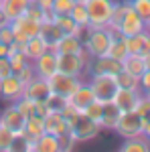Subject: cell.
Listing matches in <instances>:
<instances>
[{
    "label": "cell",
    "instance_id": "obj_19",
    "mask_svg": "<svg viewBox=\"0 0 150 152\" xmlns=\"http://www.w3.org/2000/svg\"><path fill=\"white\" fill-rule=\"evenodd\" d=\"M45 120V132L47 134H53V136H61L65 132H69V124L65 122V118L61 112H49L47 116H43Z\"/></svg>",
    "mask_w": 150,
    "mask_h": 152
},
{
    "label": "cell",
    "instance_id": "obj_20",
    "mask_svg": "<svg viewBox=\"0 0 150 152\" xmlns=\"http://www.w3.org/2000/svg\"><path fill=\"white\" fill-rule=\"evenodd\" d=\"M39 37L49 45V49H55L59 39L63 37V31L59 28V24L55 20H43L41 26H39Z\"/></svg>",
    "mask_w": 150,
    "mask_h": 152
},
{
    "label": "cell",
    "instance_id": "obj_33",
    "mask_svg": "<svg viewBox=\"0 0 150 152\" xmlns=\"http://www.w3.org/2000/svg\"><path fill=\"white\" fill-rule=\"evenodd\" d=\"M130 6L132 10L138 14L140 18H148L150 16V0H130Z\"/></svg>",
    "mask_w": 150,
    "mask_h": 152
},
{
    "label": "cell",
    "instance_id": "obj_39",
    "mask_svg": "<svg viewBox=\"0 0 150 152\" xmlns=\"http://www.w3.org/2000/svg\"><path fill=\"white\" fill-rule=\"evenodd\" d=\"M45 102H47V105H49L51 112H61L63 105L67 104V97H61V95H57V94H51Z\"/></svg>",
    "mask_w": 150,
    "mask_h": 152
},
{
    "label": "cell",
    "instance_id": "obj_10",
    "mask_svg": "<svg viewBox=\"0 0 150 152\" xmlns=\"http://www.w3.org/2000/svg\"><path fill=\"white\" fill-rule=\"evenodd\" d=\"M33 67H35L37 77H43V79H49L51 75L57 73V53L53 49H49L47 53H43L41 57H37L33 61Z\"/></svg>",
    "mask_w": 150,
    "mask_h": 152
},
{
    "label": "cell",
    "instance_id": "obj_7",
    "mask_svg": "<svg viewBox=\"0 0 150 152\" xmlns=\"http://www.w3.org/2000/svg\"><path fill=\"white\" fill-rule=\"evenodd\" d=\"M57 69L67 75L83 77V73H87V65L79 53H57Z\"/></svg>",
    "mask_w": 150,
    "mask_h": 152
},
{
    "label": "cell",
    "instance_id": "obj_38",
    "mask_svg": "<svg viewBox=\"0 0 150 152\" xmlns=\"http://www.w3.org/2000/svg\"><path fill=\"white\" fill-rule=\"evenodd\" d=\"M73 4H75V0H53L51 8H53L55 14H69Z\"/></svg>",
    "mask_w": 150,
    "mask_h": 152
},
{
    "label": "cell",
    "instance_id": "obj_28",
    "mask_svg": "<svg viewBox=\"0 0 150 152\" xmlns=\"http://www.w3.org/2000/svg\"><path fill=\"white\" fill-rule=\"evenodd\" d=\"M105 55L116 59V61H124V59L128 57V49H126V43H124V37H114L112 35V43H110Z\"/></svg>",
    "mask_w": 150,
    "mask_h": 152
},
{
    "label": "cell",
    "instance_id": "obj_22",
    "mask_svg": "<svg viewBox=\"0 0 150 152\" xmlns=\"http://www.w3.org/2000/svg\"><path fill=\"white\" fill-rule=\"evenodd\" d=\"M23 134L29 138V140H39V138L45 134V120H43V116H37V114H33V116L26 118Z\"/></svg>",
    "mask_w": 150,
    "mask_h": 152
},
{
    "label": "cell",
    "instance_id": "obj_40",
    "mask_svg": "<svg viewBox=\"0 0 150 152\" xmlns=\"http://www.w3.org/2000/svg\"><path fill=\"white\" fill-rule=\"evenodd\" d=\"M61 114H63V118H65V122H67V124H73V122H75V120H77V118H79V110H77V107H75V105H71L69 102H67V104L63 105V110H61Z\"/></svg>",
    "mask_w": 150,
    "mask_h": 152
},
{
    "label": "cell",
    "instance_id": "obj_23",
    "mask_svg": "<svg viewBox=\"0 0 150 152\" xmlns=\"http://www.w3.org/2000/svg\"><path fill=\"white\" fill-rule=\"evenodd\" d=\"M83 49V39L77 35H63L55 45V53H79Z\"/></svg>",
    "mask_w": 150,
    "mask_h": 152
},
{
    "label": "cell",
    "instance_id": "obj_14",
    "mask_svg": "<svg viewBox=\"0 0 150 152\" xmlns=\"http://www.w3.org/2000/svg\"><path fill=\"white\" fill-rule=\"evenodd\" d=\"M140 97H142V91L140 89H124V87H118V91H116L112 102L122 112H132V110H136Z\"/></svg>",
    "mask_w": 150,
    "mask_h": 152
},
{
    "label": "cell",
    "instance_id": "obj_49",
    "mask_svg": "<svg viewBox=\"0 0 150 152\" xmlns=\"http://www.w3.org/2000/svg\"><path fill=\"white\" fill-rule=\"evenodd\" d=\"M144 57V65H146V69H150V51L146 53V55H142Z\"/></svg>",
    "mask_w": 150,
    "mask_h": 152
},
{
    "label": "cell",
    "instance_id": "obj_51",
    "mask_svg": "<svg viewBox=\"0 0 150 152\" xmlns=\"http://www.w3.org/2000/svg\"><path fill=\"white\" fill-rule=\"evenodd\" d=\"M77 2H87V0H77Z\"/></svg>",
    "mask_w": 150,
    "mask_h": 152
},
{
    "label": "cell",
    "instance_id": "obj_41",
    "mask_svg": "<svg viewBox=\"0 0 150 152\" xmlns=\"http://www.w3.org/2000/svg\"><path fill=\"white\" fill-rule=\"evenodd\" d=\"M136 112L142 116V120H150V95L142 94L138 105H136Z\"/></svg>",
    "mask_w": 150,
    "mask_h": 152
},
{
    "label": "cell",
    "instance_id": "obj_9",
    "mask_svg": "<svg viewBox=\"0 0 150 152\" xmlns=\"http://www.w3.org/2000/svg\"><path fill=\"white\" fill-rule=\"evenodd\" d=\"M120 71H122V61H116L108 55L91 57L87 65V75H116Z\"/></svg>",
    "mask_w": 150,
    "mask_h": 152
},
{
    "label": "cell",
    "instance_id": "obj_4",
    "mask_svg": "<svg viewBox=\"0 0 150 152\" xmlns=\"http://www.w3.org/2000/svg\"><path fill=\"white\" fill-rule=\"evenodd\" d=\"M142 128H144L142 116H140L136 110H132V112H122V116H120V120H118L114 132L126 140V138L142 136Z\"/></svg>",
    "mask_w": 150,
    "mask_h": 152
},
{
    "label": "cell",
    "instance_id": "obj_46",
    "mask_svg": "<svg viewBox=\"0 0 150 152\" xmlns=\"http://www.w3.org/2000/svg\"><path fill=\"white\" fill-rule=\"evenodd\" d=\"M142 136L150 140V120H144V128H142Z\"/></svg>",
    "mask_w": 150,
    "mask_h": 152
},
{
    "label": "cell",
    "instance_id": "obj_48",
    "mask_svg": "<svg viewBox=\"0 0 150 152\" xmlns=\"http://www.w3.org/2000/svg\"><path fill=\"white\" fill-rule=\"evenodd\" d=\"M4 24H10V20H8V18L4 16V12L0 10V26H4Z\"/></svg>",
    "mask_w": 150,
    "mask_h": 152
},
{
    "label": "cell",
    "instance_id": "obj_1",
    "mask_svg": "<svg viewBox=\"0 0 150 152\" xmlns=\"http://www.w3.org/2000/svg\"><path fill=\"white\" fill-rule=\"evenodd\" d=\"M83 47L91 53V57H100L108 53V47L112 43V31L108 26H87L83 31Z\"/></svg>",
    "mask_w": 150,
    "mask_h": 152
},
{
    "label": "cell",
    "instance_id": "obj_6",
    "mask_svg": "<svg viewBox=\"0 0 150 152\" xmlns=\"http://www.w3.org/2000/svg\"><path fill=\"white\" fill-rule=\"evenodd\" d=\"M47 81H49V87H51V94H57L61 97H69L81 83H83V77H75V75H67V73L57 71Z\"/></svg>",
    "mask_w": 150,
    "mask_h": 152
},
{
    "label": "cell",
    "instance_id": "obj_47",
    "mask_svg": "<svg viewBox=\"0 0 150 152\" xmlns=\"http://www.w3.org/2000/svg\"><path fill=\"white\" fill-rule=\"evenodd\" d=\"M6 55H8V45L0 43V57H6Z\"/></svg>",
    "mask_w": 150,
    "mask_h": 152
},
{
    "label": "cell",
    "instance_id": "obj_31",
    "mask_svg": "<svg viewBox=\"0 0 150 152\" xmlns=\"http://www.w3.org/2000/svg\"><path fill=\"white\" fill-rule=\"evenodd\" d=\"M116 83H118V87H124V89H140V77L136 75H132V73H128V71H120V73H116Z\"/></svg>",
    "mask_w": 150,
    "mask_h": 152
},
{
    "label": "cell",
    "instance_id": "obj_11",
    "mask_svg": "<svg viewBox=\"0 0 150 152\" xmlns=\"http://www.w3.org/2000/svg\"><path fill=\"white\" fill-rule=\"evenodd\" d=\"M24 122H26V118L18 112V107L14 105V102H10V105H6L0 112V124H4L6 128H10L14 134H23Z\"/></svg>",
    "mask_w": 150,
    "mask_h": 152
},
{
    "label": "cell",
    "instance_id": "obj_29",
    "mask_svg": "<svg viewBox=\"0 0 150 152\" xmlns=\"http://www.w3.org/2000/svg\"><path fill=\"white\" fill-rule=\"evenodd\" d=\"M37 152H61V142L53 134H43L37 140Z\"/></svg>",
    "mask_w": 150,
    "mask_h": 152
},
{
    "label": "cell",
    "instance_id": "obj_2",
    "mask_svg": "<svg viewBox=\"0 0 150 152\" xmlns=\"http://www.w3.org/2000/svg\"><path fill=\"white\" fill-rule=\"evenodd\" d=\"M114 4V0H87L85 8H87L89 26H110Z\"/></svg>",
    "mask_w": 150,
    "mask_h": 152
},
{
    "label": "cell",
    "instance_id": "obj_34",
    "mask_svg": "<svg viewBox=\"0 0 150 152\" xmlns=\"http://www.w3.org/2000/svg\"><path fill=\"white\" fill-rule=\"evenodd\" d=\"M8 61H10L12 73L20 71L24 65H26V63H31V61H29V57H26L24 53H20V51H16V53H10V55H8Z\"/></svg>",
    "mask_w": 150,
    "mask_h": 152
},
{
    "label": "cell",
    "instance_id": "obj_36",
    "mask_svg": "<svg viewBox=\"0 0 150 152\" xmlns=\"http://www.w3.org/2000/svg\"><path fill=\"white\" fill-rule=\"evenodd\" d=\"M102 105H104V102L93 99L87 107H83V112H81V114H85L87 118H91V120H95V122H100V116H102Z\"/></svg>",
    "mask_w": 150,
    "mask_h": 152
},
{
    "label": "cell",
    "instance_id": "obj_35",
    "mask_svg": "<svg viewBox=\"0 0 150 152\" xmlns=\"http://www.w3.org/2000/svg\"><path fill=\"white\" fill-rule=\"evenodd\" d=\"M14 105L18 107V112H20L24 118H29V116L35 114V102L29 99V97H18V99L14 102Z\"/></svg>",
    "mask_w": 150,
    "mask_h": 152
},
{
    "label": "cell",
    "instance_id": "obj_18",
    "mask_svg": "<svg viewBox=\"0 0 150 152\" xmlns=\"http://www.w3.org/2000/svg\"><path fill=\"white\" fill-rule=\"evenodd\" d=\"M93 99H95V95H93V89L89 87V83H87V81H83L79 87L67 97V102H69L71 105H75L79 112H83V107H87Z\"/></svg>",
    "mask_w": 150,
    "mask_h": 152
},
{
    "label": "cell",
    "instance_id": "obj_12",
    "mask_svg": "<svg viewBox=\"0 0 150 152\" xmlns=\"http://www.w3.org/2000/svg\"><path fill=\"white\" fill-rule=\"evenodd\" d=\"M24 85L20 83V79L16 77V73H10L6 77L0 79V97L6 102H16L18 97H23Z\"/></svg>",
    "mask_w": 150,
    "mask_h": 152
},
{
    "label": "cell",
    "instance_id": "obj_30",
    "mask_svg": "<svg viewBox=\"0 0 150 152\" xmlns=\"http://www.w3.org/2000/svg\"><path fill=\"white\" fill-rule=\"evenodd\" d=\"M69 16L79 24L81 28H87L89 26V18H87V8H85V2H77L73 4V8L69 10Z\"/></svg>",
    "mask_w": 150,
    "mask_h": 152
},
{
    "label": "cell",
    "instance_id": "obj_45",
    "mask_svg": "<svg viewBox=\"0 0 150 152\" xmlns=\"http://www.w3.org/2000/svg\"><path fill=\"white\" fill-rule=\"evenodd\" d=\"M31 4H37V6H43V8H51L53 0H29Z\"/></svg>",
    "mask_w": 150,
    "mask_h": 152
},
{
    "label": "cell",
    "instance_id": "obj_24",
    "mask_svg": "<svg viewBox=\"0 0 150 152\" xmlns=\"http://www.w3.org/2000/svg\"><path fill=\"white\" fill-rule=\"evenodd\" d=\"M47 51H49V45H47L39 35L31 37V39L24 43V55L29 57V61H35L37 57H41L43 53H47Z\"/></svg>",
    "mask_w": 150,
    "mask_h": 152
},
{
    "label": "cell",
    "instance_id": "obj_42",
    "mask_svg": "<svg viewBox=\"0 0 150 152\" xmlns=\"http://www.w3.org/2000/svg\"><path fill=\"white\" fill-rule=\"evenodd\" d=\"M12 41H14V35H12L10 24H4V26H0V43H4V45H10Z\"/></svg>",
    "mask_w": 150,
    "mask_h": 152
},
{
    "label": "cell",
    "instance_id": "obj_50",
    "mask_svg": "<svg viewBox=\"0 0 150 152\" xmlns=\"http://www.w3.org/2000/svg\"><path fill=\"white\" fill-rule=\"evenodd\" d=\"M146 31H150V16L146 18Z\"/></svg>",
    "mask_w": 150,
    "mask_h": 152
},
{
    "label": "cell",
    "instance_id": "obj_43",
    "mask_svg": "<svg viewBox=\"0 0 150 152\" xmlns=\"http://www.w3.org/2000/svg\"><path fill=\"white\" fill-rule=\"evenodd\" d=\"M140 91L144 95H150V69H146L142 75H140Z\"/></svg>",
    "mask_w": 150,
    "mask_h": 152
},
{
    "label": "cell",
    "instance_id": "obj_32",
    "mask_svg": "<svg viewBox=\"0 0 150 152\" xmlns=\"http://www.w3.org/2000/svg\"><path fill=\"white\" fill-rule=\"evenodd\" d=\"M14 140V132L0 124V152H10V144Z\"/></svg>",
    "mask_w": 150,
    "mask_h": 152
},
{
    "label": "cell",
    "instance_id": "obj_44",
    "mask_svg": "<svg viewBox=\"0 0 150 152\" xmlns=\"http://www.w3.org/2000/svg\"><path fill=\"white\" fill-rule=\"evenodd\" d=\"M10 73H12V67H10L8 57H0V79L6 77V75H10Z\"/></svg>",
    "mask_w": 150,
    "mask_h": 152
},
{
    "label": "cell",
    "instance_id": "obj_8",
    "mask_svg": "<svg viewBox=\"0 0 150 152\" xmlns=\"http://www.w3.org/2000/svg\"><path fill=\"white\" fill-rule=\"evenodd\" d=\"M39 26H41V23H37V20L24 16V14L10 20V28H12V35H14L16 43H26L31 37L39 35Z\"/></svg>",
    "mask_w": 150,
    "mask_h": 152
},
{
    "label": "cell",
    "instance_id": "obj_21",
    "mask_svg": "<svg viewBox=\"0 0 150 152\" xmlns=\"http://www.w3.org/2000/svg\"><path fill=\"white\" fill-rule=\"evenodd\" d=\"M29 4H31L29 0H0V10L4 12L8 20H14L26 12Z\"/></svg>",
    "mask_w": 150,
    "mask_h": 152
},
{
    "label": "cell",
    "instance_id": "obj_16",
    "mask_svg": "<svg viewBox=\"0 0 150 152\" xmlns=\"http://www.w3.org/2000/svg\"><path fill=\"white\" fill-rule=\"evenodd\" d=\"M124 43H126L128 53H132V55H146L150 51V31H142L138 35L124 37Z\"/></svg>",
    "mask_w": 150,
    "mask_h": 152
},
{
    "label": "cell",
    "instance_id": "obj_37",
    "mask_svg": "<svg viewBox=\"0 0 150 152\" xmlns=\"http://www.w3.org/2000/svg\"><path fill=\"white\" fill-rule=\"evenodd\" d=\"M16 77L20 79V83L23 85H26V83H31L33 79L37 77V73H35V67H33V61L31 63H26L20 71H16Z\"/></svg>",
    "mask_w": 150,
    "mask_h": 152
},
{
    "label": "cell",
    "instance_id": "obj_3",
    "mask_svg": "<svg viewBox=\"0 0 150 152\" xmlns=\"http://www.w3.org/2000/svg\"><path fill=\"white\" fill-rule=\"evenodd\" d=\"M69 130H71V136L75 138L77 144L95 140V138L100 136V132H102L100 124H97L95 120H91V118H87L85 114H79V118L69 126Z\"/></svg>",
    "mask_w": 150,
    "mask_h": 152
},
{
    "label": "cell",
    "instance_id": "obj_15",
    "mask_svg": "<svg viewBox=\"0 0 150 152\" xmlns=\"http://www.w3.org/2000/svg\"><path fill=\"white\" fill-rule=\"evenodd\" d=\"M49 95H51V87H49V81L43 77H35L31 83L24 85L23 91V97H29L33 102H45Z\"/></svg>",
    "mask_w": 150,
    "mask_h": 152
},
{
    "label": "cell",
    "instance_id": "obj_26",
    "mask_svg": "<svg viewBox=\"0 0 150 152\" xmlns=\"http://www.w3.org/2000/svg\"><path fill=\"white\" fill-rule=\"evenodd\" d=\"M120 152H150V140L144 136L126 138L120 146Z\"/></svg>",
    "mask_w": 150,
    "mask_h": 152
},
{
    "label": "cell",
    "instance_id": "obj_25",
    "mask_svg": "<svg viewBox=\"0 0 150 152\" xmlns=\"http://www.w3.org/2000/svg\"><path fill=\"white\" fill-rule=\"evenodd\" d=\"M53 20L59 24V28L63 31V35H77V37H81V35H83V31H85V28H81L79 24L71 18L69 14H55Z\"/></svg>",
    "mask_w": 150,
    "mask_h": 152
},
{
    "label": "cell",
    "instance_id": "obj_17",
    "mask_svg": "<svg viewBox=\"0 0 150 152\" xmlns=\"http://www.w3.org/2000/svg\"><path fill=\"white\" fill-rule=\"evenodd\" d=\"M122 116V110L114 102H104L102 105V116H100V128L102 130H116V124Z\"/></svg>",
    "mask_w": 150,
    "mask_h": 152
},
{
    "label": "cell",
    "instance_id": "obj_5",
    "mask_svg": "<svg viewBox=\"0 0 150 152\" xmlns=\"http://www.w3.org/2000/svg\"><path fill=\"white\" fill-rule=\"evenodd\" d=\"M87 83L93 89L95 99H100V102H112L118 91L116 75H89Z\"/></svg>",
    "mask_w": 150,
    "mask_h": 152
},
{
    "label": "cell",
    "instance_id": "obj_27",
    "mask_svg": "<svg viewBox=\"0 0 150 152\" xmlns=\"http://www.w3.org/2000/svg\"><path fill=\"white\" fill-rule=\"evenodd\" d=\"M122 69L128 71V73H132V75H136V77H140V75L146 71L144 57H142V55H132V53H128V57L122 61Z\"/></svg>",
    "mask_w": 150,
    "mask_h": 152
},
{
    "label": "cell",
    "instance_id": "obj_13",
    "mask_svg": "<svg viewBox=\"0 0 150 152\" xmlns=\"http://www.w3.org/2000/svg\"><path fill=\"white\" fill-rule=\"evenodd\" d=\"M142 31H146V20L144 18H140L136 12L130 10L124 14V18H122V23L118 24V33L122 37H132V35H138Z\"/></svg>",
    "mask_w": 150,
    "mask_h": 152
}]
</instances>
